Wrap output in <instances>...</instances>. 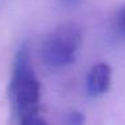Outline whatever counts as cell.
Segmentation results:
<instances>
[{
	"label": "cell",
	"mask_w": 125,
	"mask_h": 125,
	"mask_svg": "<svg viewBox=\"0 0 125 125\" xmlns=\"http://www.w3.org/2000/svg\"><path fill=\"white\" fill-rule=\"evenodd\" d=\"M10 101L14 117L22 125H34L39 120L41 83L31 61L30 46L22 43L16 50L10 82Z\"/></svg>",
	"instance_id": "cell-1"
},
{
	"label": "cell",
	"mask_w": 125,
	"mask_h": 125,
	"mask_svg": "<svg viewBox=\"0 0 125 125\" xmlns=\"http://www.w3.org/2000/svg\"><path fill=\"white\" fill-rule=\"evenodd\" d=\"M82 43L81 30L74 23H65L44 38L41 47V58L50 69H61L75 61Z\"/></svg>",
	"instance_id": "cell-2"
},
{
	"label": "cell",
	"mask_w": 125,
	"mask_h": 125,
	"mask_svg": "<svg viewBox=\"0 0 125 125\" xmlns=\"http://www.w3.org/2000/svg\"><path fill=\"white\" fill-rule=\"evenodd\" d=\"M112 69L108 63H95L86 78V92L90 97H100L110 87Z\"/></svg>",
	"instance_id": "cell-3"
},
{
	"label": "cell",
	"mask_w": 125,
	"mask_h": 125,
	"mask_svg": "<svg viewBox=\"0 0 125 125\" xmlns=\"http://www.w3.org/2000/svg\"><path fill=\"white\" fill-rule=\"evenodd\" d=\"M116 26H117V30L120 31V34H122L125 36V6H122L117 12Z\"/></svg>",
	"instance_id": "cell-4"
},
{
	"label": "cell",
	"mask_w": 125,
	"mask_h": 125,
	"mask_svg": "<svg viewBox=\"0 0 125 125\" xmlns=\"http://www.w3.org/2000/svg\"><path fill=\"white\" fill-rule=\"evenodd\" d=\"M85 122V117L81 112H70L66 117V124L70 125H79Z\"/></svg>",
	"instance_id": "cell-5"
},
{
	"label": "cell",
	"mask_w": 125,
	"mask_h": 125,
	"mask_svg": "<svg viewBox=\"0 0 125 125\" xmlns=\"http://www.w3.org/2000/svg\"><path fill=\"white\" fill-rule=\"evenodd\" d=\"M83 0H61V3L65 4L66 7H78Z\"/></svg>",
	"instance_id": "cell-6"
}]
</instances>
